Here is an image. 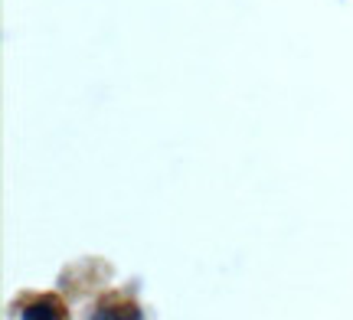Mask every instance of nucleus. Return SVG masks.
I'll use <instances>...</instances> for the list:
<instances>
[{
    "mask_svg": "<svg viewBox=\"0 0 353 320\" xmlns=\"http://www.w3.org/2000/svg\"><path fill=\"white\" fill-rule=\"evenodd\" d=\"M23 317H26V320H33V317H56V310L43 308V304H33V308L23 310Z\"/></svg>",
    "mask_w": 353,
    "mask_h": 320,
    "instance_id": "f257e3e1",
    "label": "nucleus"
}]
</instances>
